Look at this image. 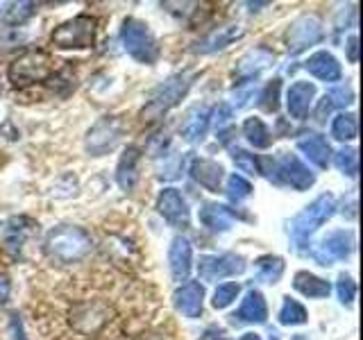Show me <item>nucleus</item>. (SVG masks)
Listing matches in <instances>:
<instances>
[{"instance_id":"49","label":"nucleus","mask_w":363,"mask_h":340,"mask_svg":"<svg viewBox=\"0 0 363 340\" xmlns=\"http://www.w3.org/2000/svg\"><path fill=\"white\" fill-rule=\"evenodd\" d=\"M0 91H3V89H0Z\"/></svg>"},{"instance_id":"30","label":"nucleus","mask_w":363,"mask_h":340,"mask_svg":"<svg viewBox=\"0 0 363 340\" xmlns=\"http://www.w3.org/2000/svg\"><path fill=\"white\" fill-rule=\"evenodd\" d=\"M243 134L255 147H268L272 143V134L266 128V123L261 118H255V116L243 123Z\"/></svg>"},{"instance_id":"41","label":"nucleus","mask_w":363,"mask_h":340,"mask_svg":"<svg viewBox=\"0 0 363 340\" xmlns=\"http://www.w3.org/2000/svg\"><path fill=\"white\" fill-rule=\"evenodd\" d=\"M9 332H11V340H28L26 338V329H23V320L18 313L9 315Z\"/></svg>"},{"instance_id":"13","label":"nucleus","mask_w":363,"mask_h":340,"mask_svg":"<svg viewBox=\"0 0 363 340\" xmlns=\"http://www.w3.org/2000/svg\"><path fill=\"white\" fill-rule=\"evenodd\" d=\"M277 173L279 177L286 181L289 186H293L295 191H306V188H311L313 186V173L309 168H306L298 157L295 154H289V152H284L279 157V162H277Z\"/></svg>"},{"instance_id":"39","label":"nucleus","mask_w":363,"mask_h":340,"mask_svg":"<svg viewBox=\"0 0 363 340\" xmlns=\"http://www.w3.org/2000/svg\"><path fill=\"white\" fill-rule=\"evenodd\" d=\"M182 166H184V159H182V154H168L164 168H157L159 170L157 175H159V179H175V177H179Z\"/></svg>"},{"instance_id":"34","label":"nucleus","mask_w":363,"mask_h":340,"mask_svg":"<svg viewBox=\"0 0 363 340\" xmlns=\"http://www.w3.org/2000/svg\"><path fill=\"white\" fill-rule=\"evenodd\" d=\"M334 164L343 175L347 177H357L359 173V154L354 147H343L334 154Z\"/></svg>"},{"instance_id":"10","label":"nucleus","mask_w":363,"mask_h":340,"mask_svg":"<svg viewBox=\"0 0 363 340\" xmlns=\"http://www.w3.org/2000/svg\"><path fill=\"white\" fill-rule=\"evenodd\" d=\"M37 222L28 215H11L3 225H0V243H3V249L11 256H18L26 247L28 238L37 232Z\"/></svg>"},{"instance_id":"37","label":"nucleus","mask_w":363,"mask_h":340,"mask_svg":"<svg viewBox=\"0 0 363 340\" xmlns=\"http://www.w3.org/2000/svg\"><path fill=\"white\" fill-rule=\"evenodd\" d=\"M232 162L243 170V173H250V175H259L261 173V164L259 159L255 154H250L245 150H241V147H236V150H232Z\"/></svg>"},{"instance_id":"43","label":"nucleus","mask_w":363,"mask_h":340,"mask_svg":"<svg viewBox=\"0 0 363 340\" xmlns=\"http://www.w3.org/2000/svg\"><path fill=\"white\" fill-rule=\"evenodd\" d=\"M255 94V89L252 86H247L243 91H234V105L236 107H245L247 105V98Z\"/></svg>"},{"instance_id":"40","label":"nucleus","mask_w":363,"mask_h":340,"mask_svg":"<svg viewBox=\"0 0 363 340\" xmlns=\"http://www.w3.org/2000/svg\"><path fill=\"white\" fill-rule=\"evenodd\" d=\"M336 290H338V300L343 304H352L357 298V283L352 281V277L347 275H340L336 281Z\"/></svg>"},{"instance_id":"14","label":"nucleus","mask_w":363,"mask_h":340,"mask_svg":"<svg viewBox=\"0 0 363 340\" xmlns=\"http://www.w3.org/2000/svg\"><path fill=\"white\" fill-rule=\"evenodd\" d=\"M191 264H193V249H191L189 238L175 236L173 243H170V249H168V266H170V275H173V279L186 281L189 272H191Z\"/></svg>"},{"instance_id":"36","label":"nucleus","mask_w":363,"mask_h":340,"mask_svg":"<svg viewBox=\"0 0 363 340\" xmlns=\"http://www.w3.org/2000/svg\"><path fill=\"white\" fill-rule=\"evenodd\" d=\"M238 290H241V286L234 283V281L218 286V288H216V293H213V300H211L213 309H227V306H230L238 298Z\"/></svg>"},{"instance_id":"31","label":"nucleus","mask_w":363,"mask_h":340,"mask_svg":"<svg viewBox=\"0 0 363 340\" xmlns=\"http://www.w3.org/2000/svg\"><path fill=\"white\" fill-rule=\"evenodd\" d=\"M37 14V3H9L3 9V21L9 26H23Z\"/></svg>"},{"instance_id":"28","label":"nucleus","mask_w":363,"mask_h":340,"mask_svg":"<svg viewBox=\"0 0 363 340\" xmlns=\"http://www.w3.org/2000/svg\"><path fill=\"white\" fill-rule=\"evenodd\" d=\"M255 275L259 281H264V283H277L284 275V261L279 256H272V254L259 256L255 261Z\"/></svg>"},{"instance_id":"33","label":"nucleus","mask_w":363,"mask_h":340,"mask_svg":"<svg viewBox=\"0 0 363 340\" xmlns=\"http://www.w3.org/2000/svg\"><path fill=\"white\" fill-rule=\"evenodd\" d=\"M332 136L338 141H352L357 136V116L354 113H338L332 123Z\"/></svg>"},{"instance_id":"26","label":"nucleus","mask_w":363,"mask_h":340,"mask_svg":"<svg viewBox=\"0 0 363 340\" xmlns=\"http://www.w3.org/2000/svg\"><path fill=\"white\" fill-rule=\"evenodd\" d=\"M71 315H73L71 322L75 324V329L82 322H89L86 329H84V334H94V332H98V329L107 322V311L102 309L100 304H82V306H77V309Z\"/></svg>"},{"instance_id":"5","label":"nucleus","mask_w":363,"mask_h":340,"mask_svg":"<svg viewBox=\"0 0 363 340\" xmlns=\"http://www.w3.org/2000/svg\"><path fill=\"white\" fill-rule=\"evenodd\" d=\"M191 84H193V73H189V71L168 77L162 86L155 89L150 102H147L145 109H143V116H147V120H155L159 116H164L168 109H173L177 102L186 96Z\"/></svg>"},{"instance_id":"21","label":"nucleus","mask_w":363,"mask_h":340,"mask_svg":"<svg viewBox=\"0 0 363 340\" xmlns=\"http://www.w3.org/2000/svg\"><path fill=\"white\" fill-rule=\"evenodd\" d=\"M306 71H309L313 77L323 79V82H338L343 71H340V64L338 60L327 50H320L309 57V62H306Z\"/></svg>"},{"instance_id":"7","label":"nucleus","mask_w":363,"mask_h":340,"mask_svg":"<svg viewBox=\"0 0 363 340\" xmlns=\"http://www.w3.org/2000/svg\"><path fill=\"white\" fill-rule=\"evenodd\" d=\"M123 134V123L116 116L100 118L86 134V150L94 157L109 154L118 145Z\"/></svg>"},{"instance_id":"17","label":"nucleus","mask_w":363,"mask_h":340,"mask_svg":"<svg viewBox=\"0 0 363 340\" xmlns=\"http://www.w3.org/2000/svg\"><path fill=\"white\" fill-rule=\"evenodd\" d=\"M272 62H275V55H272V50L264 48V45H259V48L245 52L241 60H238L234 73H236L238 79H252L261 71H266L268 66H272Z\"/></svg>"},{"instance_id":"8","label":"nucleus","mask_w":363,"mask_h":340,"mask_svg":"<svg viewBox=\"0 0 363 340\" xmlns=\"http://www.w3.org/2000/svg\"><path fill=\"white\" fill-rule=\"evenodd\" d=\"M245 259L238 254H204L198 261V275L202 281H218L225 277L241 275Z\"/></svg>"},{"instance_id":"42","label":"nucleus","mask_w":363,"mask_h":340,"mask_svg":"<svg viewBox=\"0 0 363 340\" xmlns=\"http://www.w3.org/2000/svg\"><path fill=\"white\" fill-rule=\"evenodd\" d=\"M347 60L352 64L359 62V37H357V34H352L350 41H347Z\"/></svg>"},{"instance_id":"46","label":"nucleus","mask_w":363,"mask_h":340,"mask_svg":"<svg viewBox=\"0 0 363 340\" xmlns=\"http://www.w3.org/2000/svg\"><path fill=\"white\" fill-rule=\"evenodd\" d=\"M241 340H261V336L259 334H243Z\"/></svg>"},{"instance_id":"25","label":"nucleus","mask_w":363,"mask_h":340,"mask_svg":"<svg viewBox=\"0 0 363 340\" xmlns=\"http://www.w3.org/2000/svg\"><path fill=\"white\" fill-rule=\"evenodd\" d=\"M238 317L241 322H250V324H261L266 322L268 317V306H266V300L264 295L259 290H247L245 300L241 302V309H238Z\"/></svg>"},{"instance_id":"44","label":"nucleus","mask_w":363,"mask_h":340,"mask_svg":"<svg viewBox=\"0 0 363 340\" xmlns=\"http://www.w3.org/2000/svg\"><path fill=\"white\" fill-rule=\"evenodd\" d=\"M9 293H11V283L7 275H0V306H3L9 300Z\"/></svg>"},{"instance_id":"27","label":"nucleus","mask_w":363,"mask_h":340,"mask_svg":"<svg viewBox=\"0 0 363 340\" xmlns=\"http://www.w3.org/2000/svg\"><path fill=\"white\" fill-rule=\"evenodd\" d=\"M293 288L298 293H302L304 298H313V300H323V298H327L329 293H332L329 281L311 275V272H298L295 279H293Z\"/></svg>"},{"instance_id":"18","label":"nucleus","mask_w":363,"mask_h":340,"mask_svg":"<svg viewBox=\"0 0 363 340\" xmlns=\"http://www.w3.org/2000/svg\"><path fill=\"white\" fill-rule=\"evenodd\" d=\"M225 170L218 162L213 159H193L191 164V177L198 181L200 186H204L211 193L220 191V181H223Z\"/></svg>"},{"instance_id":"1","label":"nucleus","mask_w":363,"mask_h":340,"mask_svg":"<svg viewBox=\"0 0 363 340\" xmlns=\"http://www.w3.org/2000/svg\"><path fill=\"white\" fill-rule=\"evenodd\" d=\"M91 247H94L91 236L82 227L75 225L55 227V230L48 232L43 243L45 254H48L50 261H57V264H77V261H82L91 252Z\"/></svg>"},{"instance_id":"20","label":"nucleus","mask_w":363,"mask_h":340,"mask_svg":"<svg viewBox=\"0 0 363 340\" xmlns=\"http://www.w3.org/2000/svg\"><path fill=\"white\" fill-rule=\"evenodd\" d=\"M298 150L318 168H327L332 159V147L320 134H304L302 139H298Z\"/></svg>"},{"instance_id":"22","label":"nucleus","mask_w":363,"mask_h":340,"mask_svg":"<svg viewBox=\"0 0 363 340\" xmlns=\"http://www.w3.org/2000/svg\"><path fill=\"white\" fill-rule=\"evenodd\" d=\"M236 218H238L236 211L225 207V204H204L200 209V222L209 232H227Z\"/></svg>"},{"instance_id":"4","label":"nucleus","mask_w":363,"mask_h":340,"mask_svg":"<svg viewBox=\"0 0 363 340\" xmlns=\"http://www.w3.org/2000/svg\"><path fill=\"white\" fill-rule=\"evenodd\" d=\"M121 41H123V48L128 50V55L134 57L136 62H141V64L157 62L159 45L145 23L136 18H125L121 28Z\"/></svg>"},{"instance_id":"12","label":"nucleus","mask_w":363,"mask_h":340,"mask_svg":"<svg viewBox=\"0 0 363 340\" xmlns=\"http://www.w3.org/2000/svg\"><path fill=\"white\" fill-rule=\"evenodd\" d=\"M157 211L173 227H189L191 211L177 188H164L157 198Z\"/></svg>"},{"instance_id":"16","label":"nucleus","mask_w":363,"mask_h":340,"mask_svg":"<svg viewBox=\"0 0 363 340\" xmlns=\"http://www.w3.org/2000/svg\"><path fill=\"white\" fill-rule=\"evenodd\" d=\"M175 309L186 315V317H200L202 313V302H204V288L198 281H186L175 290L173 295Z\"/></svg>"},{"instance_id":"23","label":"nucleus","mask_w":363,"mask_h":340,"mask_svg":"<svg viewBox=\"0 0 363 340\" xmlns=\"http://www.w3.org/2000/svg\"><path fill=\"white\" fill-rule=\"evenodd\" d=\"M139 162H141V152L134 145L128 147L125 154L121 157L116 168V181L123 191H134L136 181H139Z\"/></svg>"},{"instance_id":"38","label":"nucleus","mask_w":363,"mask_h":340,"mask_svg":"<svg viewBox=\"0 0 363 340\" xmlns=\"http://www.w3.org/2000/svg\"><path fill=\"white\" fill-rule=\"evenodd\" d=\"M279 79H272V82L266 86V91L261 94V107H264L266 111H277L279 107Z\"/></svg>"},{"instance_id":"6","label":"nucleus","mask_w":363,"mask_h":340,"mask_svg":"<svg viewBox=\"0 0 363 340\" xmlns=\"http://www.w3.org/2000/svg\"><path fill=\"white\" fill-rule=\"evenodd\" d=\"M96 18L94 16H75L71 21L62 23L60 28H55L50 34V41L62 50H79L91 48L96 43Z\"/></svg>"},{"instance_id":"47","label":"nucleus","mask_w":363,"mask_h":340,"mask_svg":"<svg viewBox=\"0 0 363 340\" xmlns=\"http://www.w3.org/2000/svg\"><path fill=\"white\" fill-rule=\"evenodd\" d=\"M139 340H159V338H152V336H143V338H139Z\"/></svg>"},{"instance_id":"9","label":"nucleus","mask_w":363,"mask_h":340,"mask_svg":"<svg viewBox=\"0 0 363 340\" xmlns=\"http://www.w3.org/2000/svg\"><path fill=\"white\" fill-rule=\"evenodd\" d=\"M323 37H325V32H323L320 18H315L311 14H304V16L295 18L291 23V28L286 32V45L293 55H298V52L309 48V45L320 43Z\"/></svg>"},{"instance_id":"11","label":"nucleus","mask_w":363,"mask_h":340,"mask_svg":"<svg viewBox=\"0 0 363 340\" xmlns=\"http://www.w3.org/2000/svg\"><path fill=\"white\" fill-rule=\"evenodd\" d=\"M352 247H354V238H352V234L345 230H338V232H332L323 238L320 245L313 249V259H315V264L327 268V266L336 264V261L347 259Z\"/></svg>"},{"instance_id":"45","label":"nucleus","mask_w":363,"mask_h":340,"mask_svg":"<svg viewBox=\"0 0 363 340\" xmlns=\"http://www.w3.org/2000/svg\"><path fill=\"white\" fill-rule=\"evenodd\" d=\"M216 116H218V118H216V123L223 125V123L230 120V116H232V109L227 107V105H220V107H218V111H216Z\"/></svg>"},{"instance_id":"19","label":"nucleus","mask_w":363,"mask_h":340,"mask_svg":"<svg viewBox=\"0 0 363 340\" xmlns=\"http://www.w3.org/2000/svg\"><path fill=\"white\" fill-rule=\"evenodd\" d=\"M313 96H315V86L311 82H295L289 89L286 107H289V113L295 120H304L306 118V113H309V107L313 102Z\"/></svg>"},{"instance_id":"3","label":"nucleus","mask_w":363,"mask_h":340,"mask_svg":"<svg viewBox=\"0 0 363 340\" xmlns=\"http://www.w3.org/2000/svg\"><path fill=\"white\" fill-rule=\"evenodd\" d=\"M52 71H55V64L48 52L28 50L9 64L7 75H9V82L14 86H30V84L48 79L52 75Z\"/></svg>"},{"instance_id":"48","label":"nucleus","mask_w":363,"mask_h":340,"mask_svg":"<svg viewBox=\"0 0 363 340\" xmlns=\"http://www.w3.org/2000/svg\"><path fill=\"white\" fill-rule=\"evenodd\" d=\"M270 340H279V336H277V334H272V336H270Z\"/></svg>"},{"instance_id":"35","label":"nucleus","mask_w":363,"mask_h":340,"mask_svg":"<svg viewBox=\"0 0 363 340\" xmlns=\"http://www.w3.org/2000/svg\"><path fill=\"white\" fill-rule=\"evenodd\" d=\"M250 196H252V184H250L245 177L232 175L230 179H227V198H230L232 202H243Z\"/></svg>"},{"instance_id":"15","label":"nucleus","mask_w":363,"mask_h":340,"mask_svg":"<svg viewBox=\"0 0 363 340\" xmlns=\"http://www.w3.org/2000/svg\"><path fill=\"white\" fill-rule=\"evenodd\" d=\"M243 32H245L243 26H238V23H230V26L216 28V30H211L202 41H198L196 52H200V55H211V52L225 50L227 45H232L234 41L241 39V37H243Z\"/></svg>"},{"instance_id":"2","label":"nucleus","mask_w":363,"mask_h":340,"mask_svg":"<svg viewBox=\"0 0 363 340\" xmlns=\"http://www.w3.org/2000/svg\"><path fill=\"white\" fill-rule=\"evenodd\" d=\"M334 211H336V198L332 193H323V196H318L302 213L295 215L291 222V238H293L295 247L302 249L309 245L315 230L332 218Z\"/></svg>"},{"instance_id":"24","label":"nucleus","mask_w":363,"mask_h":340,"mask_svg":"<svg viewBox=\"0 0 363 340\" xmlns=\"http://www.w3.org/2000/svg\"><path fill=\"white\" fill-rule=\"evenodd\" d=\"M211 123V111L207 107H196L189 111V116L184 118V125H182V139L189 143H198L204 139V134L209 130Z\"/></svg>"},{"instance_id":"32","label":"nucleus","mask_w":363,"mask_h":340,"mask_svg":"<svg viewBox=\"0 0 363 340\" xmlns=\"http://www.w3.org/2000/svg\"><path fill=\"white\" fill-rule=\"evenodd\" d=\"M306 320H309V315H306L304 306L291 298H284L281 311H279V322L286 327H295V324H304Z\"/></svg>"},{"instance_id":"29","label":"nucleus","mask_w":363,"mask_h":340,"mask_svg":"<svg viewBox=\"0 0 363 340\" xmlns=\"http://www.w3.org/2000/svg\"><path fill=\"white\" fill-rule=\"evenodd\" d=\"M354 102V94H352L350 86H338L334 91H329V94L320 100V105L315 109V118L318 120H325V113H329L334 107H345V105H352Z\"/></svg>"}]
</instances>
